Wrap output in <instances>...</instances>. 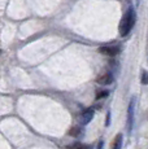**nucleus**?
<instances>
[{
    "label": "nucleus",
    "mask_w": 148,
    "mask_h": 149,
    "mask_svg": "<svg viewBox=\"0 0 148 149\" xmlns=\"http://www.w3.org/2000/svg\"><path fill=\"white\" fill-rule=\"evenodd\" d=\"M136 22V13L133 8H129V9L125 12V14L122 16L121 21H119V35L122 38L127 36L130 34V31L133 30L134 25Z\"/></svg>",
    "instance_id": "1"
},
{
    "label": "nucleus",
    "mask_w": 148,
    "mask_h": 149,
    "mask_svg": "<svg viewBox=\"0 0 148 149\" xmlns=\"http://www.w3.org/2000/svg\"><path fill=\"white\" fill-rule=\"evenodd\" d=\"M113 81H114V78H113V75L110 73H104V74H100V75L96 78V83H99V84L101 86H108V84H112Z\"/></svg>",
    "instance_id": "4"
},
{
    "label": "nucleus",
    "mask_w": 148,
    "mask_h": 149,
    "mask_svg": "<svg viewBox=\"0 0 148 149\" xmlns=\"http://www.w3.org/2000/svg\"><path fill=\"white\" fill-rule=\"evenodd\" d=\"M122 143H124V136L122 134H117L112 143V148L110 149H121L122 148Z\"/></svg>",
    "instance_id": "6"
},
{
    "label": "nucleus",
    "mask_w": 148,
    "mask_h": 149,
    "mask_svg": "<svg viewBox=\"0 0 148 149\" xmlns=\"http://www.w3.org/2000/svg\"><path fill=\"white\" fill-rule=\"evenodd\" d=\"M134 108H135V102L134 99L130 101L129 109H127V132L131 134L133 132V127H134Z\"/></svg>",
    "instance_id": "3"
},
{
    "label": "nucleus",
    "mask_w": 148,
    "mask_h": 149,
    "mask_svg": "<svg viewBox=\"0 0 148 149\" xmlns=\"http://www.w3.org/2000/svg\"><path fill=\"white\" fill-rule=\"evenodd\" d=\"M109 95V91L107 90H100L96 92V100H101V99H105V97H108Z\"/></svg>",
    "instance_id": "8"
},
{
    "label": "nucleus",
    "mask_w": 148,
    "mask_h": 149,
    "mask_svg": "<svg viewBox=\"0 0 148 149\" xmlns=\"http://www.w3.org/2000/svg\"><path fill=\"white\" fill-rule=\"evenodd\" d=\"M99 52L108 57H114L121 52V49H119L118 45H103V47L99 48Z\"/></svg>",
    "instance_id": "2"
},
{
    "label": "nucleus",
    "mask_w": 148,
    "mask_h": 149,
    "mask_svg": "<svg viewBox=\"0 0 148 149\" xmlns=\"http://www.w3.org/2000/svg\"><path fill=\"white\" fill-rule=\"evenodd\" d=\"M73 149H89V148L84 147V145H77V147H74Z\"/></svg>",
    "instance_id": "10"
},
{
    "label": "nucleus",
    "mask_w": 148,
    "mask_h": 149,
    "mask_svg": "<svg viewBox=\"0 0 148 149\" xmlns=\"http://www.w3.org/2000/svg\"><path fill=\"white\" fill-rule=\"evenodd\" d=\"M140 82L143 83V84H148V71H147V70H143V71H142Z\"/></svg>",
    "instance_id": "9"
},
{
    "label": "nucleus",
    "mask_w": 148,
    "mask_h": 149,
    "mask_svg": "<svg viewBox=\"0 0 148 149\" xmlns=\"http://www.w3.org/2000/svg\"><path fill=\"white\" fill-rule=\"evenodd\" d=\"M94 116H95V111H94V109H84L83 110V113H82V116H81V119H82V122L84 123V125H87L89 122H91L94 119Z\"/></svg>",
    "instance_id": "5"
},
{
    "label": "nucleus",
    "mask_w": 148,
    "mask_h": 149,
    "mask_svg": "<svg viewBox=\"0 0 148 149\" xmlns=\"http://www.w3.org/2000/svg\"><path fill=\"white\" fill-rule=\"evenodd\" d=\"M81 134H82V130H81V127H79V126H74V127H72L69 130V135L70 136L78 137V136H81Z\"/></svg>",
    "instance_id": "7"
}]
</instances>
